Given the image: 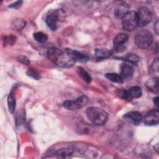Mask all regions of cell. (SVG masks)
Wrapping results in <instances>:
<instances>
[{
	"label": "cell",
	"mask_w": 159,
	"mask_h": 159,
	"mask_svg": "<svg viewBox=\"0 0 159 159\" xmlns=\"http://www.w3.org/2000/svg\"><path fill=\"white\" fill-rule=\"evenodd\" d=\"M47 58L56 65L62 68L72 66L76 62L66 52L58 48H50L47 53Z\"/></svg>",
	"instance_id": "cell-1"
},
{
	"label": "cell",
	"mask_w": 159,
	"mask_h": 159,
	"mask_svg": "<svg viewBox=\"0 0 159 159\" xmlns=\"http://www.w3.org/2000/svg\"><path fill=\"white\" fill-rule=\"evenodd\" d=\"M86 116L89 121L97 125L104 124L108 118L107 113L101 108L97 107H90L86 111Z\"/></svg>",
	"instance_id": "cell-2"
},
{
	"label": "cell",
	"mask_w": 159,
	"mask_h": 159,
	"mask_svg": "<svg viewBox=\"0 0 159 159\" xmlns=\"http://www.w3.org/2000/svg\"><path fill=\"white\" fill-rule=\"evenodd\" d=\"M136 45L140 48H147L153 42V36L151 32L147 30H141L137 32L134 37Z\"/></svg>",
	"instance_id": "cell-3"
},
{
	"label": "cell",
	"mask_w": 159,
	"mask_h": 159,
	"mask_svg": "<svg viewBox=\"0 0 159 159\" xmlns=\"http://www.w3.org/2000/svg\"><path fill=\"white\" fill-rule=\"evenodd\" d=\"M122 25L124 30L132 31L138 26V16L136 11H129L122 17Z\"/></svg>",
	"instance_id": "cell-4"
},
{
	"label": "cell",
	"mask_w": 159,
	"mask_h": 159,
	"mask_svg": "<svg viewBox=\"0 0 159 159\" xmlns=\"http://www.w3.org/2000/svg\"><path fill=\"white\" fill-rule=\"evenodd\" d=\"M65 14L61 9L52 11L46 17V24L52 30H55L57 27V22L64 19Z\"/></svg>",
	"instance_id": "cell-5"
},
{
	"label": "cell",
	"mask_w": 159,
	"mask_h": 159,
	"mask_svg": "<svg viewBox=\"0 0 159 159\" xmlns=\"http://www.w3.org/2000/svg\"><path fill=\"white\" fill-rule=\"evenodd\" d=\"M88 98L83 95L75 100H67L63 102V106L68 110H78L85 106L88 102Z\"/></svg>",
	"instance_id": "cell-6"
},
{
	"label": "cell",
	"mask_w": 159,
	"mask_h": 159,
	"mask_svg": "<svg viewBox=\"0 0 159 159\" xmlns=\"http://www.w3.org/2000/svg\"><path fill=\"white\" fill-rule=\"evenodd\" d=\"M137 14L138 16V26L139 27H142L147 25L152 20V15L151 11L145 6L139 7Z\"/></svg>",
	"instance_id": "cell-7"
},
{
	"label": "cell",
	"mask_w": 159,
	"mask_h": 159,
	"mask_svg": "<svg viewBox=\"0 0 159 159\" xmlns=\"http://www.w3.org/2000/svg\"><path fill=\"white\" fill-rule=\"evenodd\" d=\"M159 122V112L158 109L149 111L144 116L143 122L147 125H157Z\"/></svg>",
	"instance_id": "cell-8"
},
{
	"label": "cell",
	"mask_w": 159,
	"mask_h": 159,
	"mask_svg": "<svg viewBox=\"0 0 159 159\" xmlns=\"http://www.w3.org/2000/svg\"><path fill=\"white\" fill-rule=\"evenodd\" d=\"M129 36L127 34L120 33L117 34L113 40L114 48L117 52H120L124 49V44L127 41Z\"/></svg>",
	"instance_id": "cell-9"
},
{
	"label": "cell",
	"mask_w": 159,
	"mask_h": 159,
	"mask_svg": "<svg viewBox=\"0 0 159 159\" xmlns=\"http://www.w3.org/2000/svg\"><path fill=\"white\" fill-rule=\"evenodd\" d=\"M76 149L73 147H68L66 148H61L55 150L52 152V155H53L55 157L58 158H66L70 157L75 152Z\"/></svg>",
	"instance_id": "cell-10"
},
{
	"label": "cell",
	"mask_w": 159,
	"mask_h": 159,
	"mask_svg": "<svg viewBox=\"0 0 159 159\" xmlns=\"http://www.w3.org/2000/svg\"><path fill=\"white\" fill-rule=\"evenodd\" d=\"M123 117L127 121L135 125L140 124L142 120V116L138 111H130L125 114Z\"/></svg>",
	"instance_id": "cell-11"
},
{
	"label": "cell",
	"mask_w": 159,
	"mask_h": 159,
	"mask_svg": "<svg viewBox=\"0 0 159 159\" xmlns=\"http://www.w3.org/2000/svg\"><path fill=\"white\" fill-rule=\"evenodd\" d=\"M65 52L75 61H80V62H86L89 60V57L83 54L77 50H72L70 48H66Z\"/></svg>",
	"instance_id": "cell-12"
},
{
	"label": "cell",
	"mask_w": 159,
	"mask_h": 159,
	"mask_svg": "<svg viewBox=\"0 0 159 159\" xmlns=\"http://www.w3.org/2000/svg\"><path fill=\"white\" fill-rule=\"evenodd\" d=\"M134 73V68L131 65L126 63H123L120 66V76L123 80L128 79L132 77Z\"/></svg>",
	"instance_id": "cell-13"
},
{
	"label": "cell",
	"mask_w": 159,
	"mask_h": 159,
	"mask_svg": "<svg viewBox=\"0 0 159 159\" xmlns=\"http://www.w3.org/2000/svg\"><path fill=\"white\" fill-rule=\"evenodd\" d=\"M158 78L152 77L147 80L145 83V86L147 89L152 92L158 93Z\"/></svg>",
	"instance_id": "cell-14"
},
{
	"label": "cell",
	"mask_w": 159,
	"mask_h": 159,
	"mask_svg": "<svg viewBox=\"0 0 159 159\" xmlns=\"http://www.w3.org/2000/svg\"><path fill=\"white\" fill-rule=\"evenodd\" d=\"M93 129L94 128L91 125L84 122H80L77 125V130L80 134H89L93 132Z\"/></svg>",
	"instance_id": "cell-15"
},
{
	"label": "cell",
	"mask_w": 159,
	"mask_h": 159,
	"mask_svg": "<svg viewBox=\"0 0 159 159\" xmlns=\"http://www.w3.org/2000/svg\"><path fill=\"white\" fill-rule=\"evenodd\" d=\"M111 54H112L111 51L107 48L96 49L95 50V56L96 59L98 60L108 58Z\"/></svg>",
	"instance_id": "cell-16"
},
{
	"label": "cell",
	"mask_w": 159,
	"mask_h": 159,
	"mask_svg": "<svg viewBox=\"0 0 159 159\" xmlns=\"http://www.w3.org/2000/svg\"><path fill=\"white\" fill-rule=\"evenodd\" d=\"M26 20L22 18H16L11 23V27L14 30H21L26 25Z\"/></svg>",
	"instance_id": "cell-17"
},
{
	"label": "cell",
	"mask_w": 159,
	"mask_h": 159,
	"mask_svg": "<svg viewBox=\"0 0 159 159\" xmlns=\"http://www.w3.org/2000/svg\"><path fill=\"white\" fill-rule=\"evenodd\" d=\"M127 91H128L130 97L132 99L139 98L142 96V91L141 88L138 86H132Z\"/></svg>",
	"instance_id": "cell-18"
},
{
	"label": "cell",
	"mask_w": 159,
	"mask_h": 159,
	"mask_svg": "<svg viewBox=\"0 0 159 159\" xmlns=\"http://www.w3.org/2000/svg\"><path fill=\"white\" fill-rule=\"evenodd\" d=\"M7 106L9 112L13 114L16 108V99L12 91H11L7 97Z\"/></svg>",
	"instance_id": "cell-19"
},
{
	"label": "cell",
	"mask_w": 159,
	"mask_h": 159,
	"mask_svg": "<svg viewBox=\"0 0 159 159\" xmlns=\"http://www.w3.org/2000/svg\"><path fill=\"white\" fill-rule=\"evenodd\" d=\"M77 73L87 83H91V81L92 80V78H91V76L82 67H78L77 68Z\"/></svg>",
	"instance_id": "cell-20"
},
{
	"label": "cell",
	"mask_w": 159,
	"mask_h": 159,
	"mask_svg": "<svg viewBox=\"0 0 159 159\" xmlns=\"http://www.w3.org/2000/svg\"><path fill=\"white\" fill-rule=\"evenodd\" d=\"M106 78H107L109 80L117 83H122L124 82V80L122 78V77L120 76V75H118L117 73H110L106 74Z\"/></svg>",
	"instance_id": "cell-21"
},
{
	"label": "cell",
	"mask_w": 159,
	"mask_h": 159,
	"mask_svg": "<svg viewBox=\"0 0 159 159\" xmlns=\"http://www.w3.org/2000/svg\"><path fill=\"white\" fill-rule=\"evenodd\" d=\"M34 38L39 43H44L48 39V36L46 34L42 32H38L34 34Z\"/></svg>",
	"instance_id": "cell-22"
},
{
	"label": "cell",
	"mask_w": 159,
	"mask_h": 159,
	"mask_svg": "<svg viewBox=\"0 0 159 159\" xmlns=\"http://www.w3.org/2000/svg\"><path fill=\"white\" fill-rule=\"evenodd\" d=\"M117 95L124 99H126L128 101H130L132 100V98L130 97L128 91L127 90H125V89H118L116 92Z\"/></svg>",
	"instance_id": "cell-23"
},
{
	"label": "cell",
	"mask_w": 159,
	"mask_h": 159,
	"mask_svg": "<svg viewBox=\"0 0 159 159\" xmlns=\"http://www.w3.org/2000/svg\"><path fill=\"white\" fill-rule=\"evenodd\" d=\"M124 60L132 63H136L139 61L140 58L136 54L129 53L124 57Z\"/></svg>",
	"instance_id": "cell-24"
},
{
	"label": "cell",
	"mask_w": 159,
	"mask_h": 159,
	"mask_svg": "<svg viewBox=\"0 0 159 159\" xmlns=\"http://www.w3.org/2000/svg\"><path fill=\"white\" fill-rule=\"evenodd\" d=\"M27 74L28 76H29L34 79H36V80H39L40 78V74L35 69L29 68L27 72Z\"/></svg>",
	"instance_id": "cell-25"
},
{
	"label": "cell",
	"mask_w": 159,
	"mask_h": 159,
	"mask_svg": "<svg viewBox=\"0 0 159 159\" xmlns=\"http://www.w3.org/2000/svg\"><path fill=\"white\" fill-rule=\"evenodd\" d=\"M16 40V37L13 35H9V36H6L4 40V42H5V44H9L11 45H12Z\"/></svg>",
	"instance_id": "cell-26"
},
{
	"label": "cell",
	"mask_w": 159,
	"mask_h": 159,
	"mask_svg": "<svg viewBox=\"0 0 159 159\" xmlns=\"http://www.w3.org/2000/svg\"><path fill=\"white\" fill-rule=\"evenodd\" d=\"M150 71L151 73L158 72V58L155 59V60L153 61V63L150 66Z\"/></svg>",
	"instance_id": "cell-27"
},
{
	"label": "cell",
	"mask_w": 159,
	"mask_h": 159,
	"mask_svg": "<svg viewBox=\"0 0 159 159\" xmlns=\"http://www.w3.org/2000/svg\"><path fill=\"white\" fill-rule=\"evenodd\" d=\"M16 60L17 61H18L19 62L22 63V64H24V65H29L30 63V61L29 60V59L24 56V55H19L17 58H16Z\"/></svg>",
	"instance_id": "cell-28"
},
{
	"label": "cell",
	"mask_w": 159,
	"mask_h": 159,
	"mask_svg": "<svg viewBox=\"0 0 159 159\" xmlns=\"http://www.w3.org/2000/svg\"><path fill=\"white\" fill-rule=\"evenodd\" d=\"M24 112H20V114H17L16 122L17 125H21L22 122H24Z\"/></svg>",
	"instance_id": "cell-29"
},
{
	"label": "cell",
	"mask_w": 159,
	"mask_h": 159,
	"mask_svg": "<svg viewBox=\"0 0 159 159\" xmlns=\"http://www.w3.org/2000/svg\"><path fill=\"white\" fill-rule=\"evenodd\" d=\"M22 4V1H16V2H15L12 3V4H10L9 6V7L18 9V8H19L21 6Z\"/></svg>",
	"instance_id": "cell-30"
},
{
	"label": "cell",
	"mask_w": 159,
	"mask_h": 159,
	"mask_svg": "<svg viewBox=\"0 0 159 159\" xmlns=\"http://www.w3.org/2000/svg\"><path fill=\"white\" fill-rule=\"evenodd\" d=\"M154 29L157 34H158L159 33V22L158 20H157L154 25Z\"/></svg>",
	"instance_id": "cell-31"
},
{
	"label": "cell",
	"mask_w": 159,
	"mask_h": 159,
	"mask_svg": "<svg viewBox=\"0 0 159 159\" xmlns=\"http://www.w3.org/2000/svg\"><path fill=\"white\" fill-rule=\"evenodd\" d=\"M153 102L155 104V106H157V107H158V102H159V99H158V97L157 96L153 99Z\"/></svg>",
	"instance_id": "cell-32"
}]
</instances>
